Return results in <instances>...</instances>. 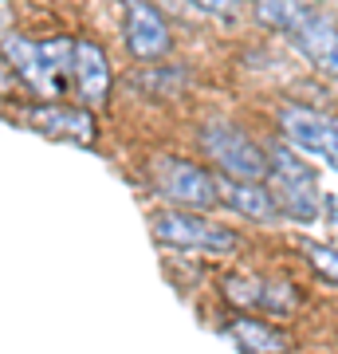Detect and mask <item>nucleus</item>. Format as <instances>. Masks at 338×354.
Wrapping results in <instances>:
<instances>
[{
  "mask_svg": "<svg viewBox=\"0 0 338 354\" xmlns=\"http://www.w3.org/2000/svg\"><path fill=\"white\" fill-rule=\"evenodd\" d=\"M71 55H75V39H24L4 32V59L16 67V75L36 91L39 99H59L67 83H71Z\"/></svg>",
  "mask_w": 338,
  "mask_h": 354,
  "instance_id": "f257e3e1",
  "label": "nucleus"
},
{
  "mask_svg": "<svg viewBox=\"0 0 338 354\" xmlns=\"http://www.w3.org/2000/svg\"><path fill=\"white\" fill-rule=\"evenodd\" d=\"M279 130L291 146H299L303 153H314V158H323L326 165L338 169V118L319 114L311 106L283 102L279 106Z\"/></svg>",
  "mask_w": 338,
  "mask_h": 354,
  "instance_id": "423d86ee",
  "label": "nucleus"
},
{
  "mask_svg": "<svg viewBox=\"0 0 338 354\" xmlns=\"http://www.w3.org/2000/svg\"><path fill=\"white\" fill-rule=\"evenodd\" d=\"M150 177H153V189L173 205H189V209H213V205H220L216 177L205 165L189 162V158L158 153L150 162Z\"/></svg>",
  "mask_w": 338,
  "mask_h": 354,
  "instance_id": "39448f33",
  "label": "nucleus"
},
{
  "mask_svg": "<svg viewBox=\"0 0 338 354\" xmlns=\"http://www.w3.org/2000/svg\"><path fill=\"white\" fill-rule=\"evenodd\" d=\"M228 304L236 307H252V311H267V315H291L299 304V291L291 288L288 279H263V276H248V272H228L220 279Z\"/></svg>",
  "mask_w": 338,
  "mask_h": 354,
  "instance_id": "6e6552de",
  "label": "nucleus"
},
{
  "mask_svg": "<svg viewBox=\"0 0 338 354\" xmlns=\"http://www.w3.org/2000/svg\"><path fill=\"white\" fill-rule=\"evenodd\" d=\"M288 39L299 48V55L311 67H319L323 75L338 79V24L323 12V4L303 16L299 24L288 32Z\"/></svg>",
  "mask_w": 338,
  "mask_h": 354,
  "instance_id": "9d476101",
  "label": "nucleus"
},
{
  "mask_svg": "<svg viewBox=\"0 0 338 354\" xmlns=\"http://www.w3.org/2000/svg\"><path fill=\"white\" fill-rule=\"evenodd\" d=\"M200 150L209 153V162L232 181H252L263 185L272 174V158L267 150H260L244 130L228 127V122H213V127L200 130Z\"/></svg>",
  "mask_w": 338,
  "mask_h": 354,
  "instance_id": "f03ea898",
  "label": "nucleus"
},
{
  "mask_svg": "<svg viewBox=\"0 0 338 354\" xmlns=\"http://www.w3.org/2000/svg\"><path fill=\"white\" fill-rule=\"evenodd\" d=\"M20 122L28 130H36L39 138H51V142H71V146H91L95 142V118H91V111L63 106L55 99H39V102L20 106Z\"/></svg>",
  "mask_w": 338,
  "mask_h": 354,
  "instance_id": "0eeeda50",
  "label": "nucleus"
},
{
  "mask_svg": "<svg viewBox=\"0 0 338 354\" xmlns=\"http://www.w3.org/2000/svg\"><path fill=\"white\" fill-rule=\"evenodd\" d=\"M71 87L87 106H102L111 99V64L106 51L95 39H75V55H71Z\"/></svg>",
  "mask_w": 338,
  "mask_h": 354,
  "instance_id": "9b49d317",
  "label": "nucleus"
},
{
  "mask_svg": "<svg viewBox=\"0 0 338 354\" xmlns=\"http://www.w3.org/2000/svg\"><path fill=\"white\" fill-rule=\"evenodd\" d=\"M225 335L236 342L244 354H288L291 351L288 330H279L276 323H267V319H232L225 327Z\"/></svg>",
  "mask_w": 338,
  "mask_h": 354,
  "instance_id": "ddd939ff",
  "label": "nucleus"
},
{
  "mask_svg": "<svg viewBox=\"0 0 338 354\" xmlns=\"http://www.w3.org/2000/svg\"><path fill=\"white\" fill-rule=\"evenodd\" d=\"M272 158V174H267V189L279 201V213L291 216V221H314L319 216V185H314V174L295 158L291 146H272L267 150Z\"/></svg>",
  "mask_w": 338,
  "mask_h": 354,
  "instance_id": "20e7f679",
  "label": "nucleus"
},
{
  "mask_svg": "<svg viewBox=\"0 0 338 354\" xmlns=\"http://www.w3.org/2000/svg\"><path fill=\"white\" fill-rule=\"evenodd\" d=\"M216 185H220V205H228L232 213L248 216V221H276L279 216V201L263 185L232 181V177H216Z\"/></svg>",
  "mask_w": 338,
  "mask_h": 354,
  "instance_id": "f8f14e48",
  "label": "nucleus"
},
{
  "mask_svg": "<svg viewBox=\"0 0 338 354\" xmlns=\"http://www.w3.org/2000/svg\"><path fill=\"white\" fill-rule=\"evenodd\" d=\"M303 252H307V260H311V268L319 272V276L330 279V283H338V248H326V244L307 241L303 244Z\"/></svg>",
  "mask_w": 338,
  "mask_h": 354,
  "instance_id": "2eb2a0df",
  "label": "nucleus"
},
{
  "mask_svg": "<svg viewBox=\"0 0 338 354\" xmlns=\"http://www.w3.org/2000/svg\"><path fill=\"white\" fill-rule=\"evenodd\" d=\"M122 39H126V51L134 59H146V64L162 59L165 51L173 48L169 24L150 0H126L122 4Z\"/></svg>",
  "mask_w": 338,
  "mask_h": 354,
  "instance_id": "1a4fd4ad",
  "label": "nucleus"
},
{
  "mask_svg": "<svg viewBox=\"0 0 338 354\" xmlns=\"http://www.w3.org/2000/svg\"><path fill=\"white\" fill-rule=\"evenodd\" d=\"M197 12H209V16H220V20H236L244 0H189Z\"/></svg>",
  "mask_w": 338,
  "mask_h": 354,
  "instance_id": "dca6fc26",
  "label": "nucleus"
},
{
  "mask_svg": "<svg viewBox=\"0 0 338 354\" xmlns=\"http://www.w3.org/2000/svg\"><path fill=\"white\" fill-rule=\"evenodd\" d=\"M153 241L165 244V248H189V252H236V228L220 225V221H209L200 213H177V209H165L150 221Z\"/></svg>",
  "mask_w": 338,
  "mask_h": 354,
  "instance_id": "7ed1b4c3",
  "label": "nucleus"
},
{
  "mask_svg": "<svg viewBox=\"0 0 338 354\" xmlns=\"http://www.w3.org/2000/svg\"><path fill=\"white\" fill-rule=\"evenodd\" d=\"M311 8H319V0H256L252 4V16H256L260 28H272V32H283L288 36Z\"/></svg>",
  "mask_w": 338,
  "mask_h": 354,
  "instance_id": "4468645a",
  "label": "nucleus"
}]
</instances>
